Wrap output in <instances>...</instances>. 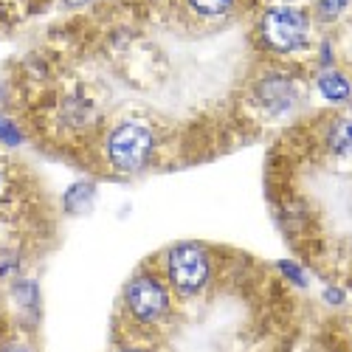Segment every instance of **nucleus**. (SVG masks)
Wrapping results in <instances>:
<instances>
[{"instance_id": "1", "label": "nucleus", "mask_w": 352, "mask_h": 352, "mask_svg": "<svg viewBox=\"0 0 352 352\" xmlns=\"http://www.w3.org/2000/svg\"><path fill=\"white\" fill-rule=\"evenodd\" d=\"M107 161L122 172H138L153 155V133L144 124L127 122L107 135Z\"/></svg>"}, {"instance_id": "2", "label": "nucleus", "mask_w": 352, "mask_h": 352, "mask_svg": "<svg viewBox=\"0 0 352 352\" xmlns=\"http://www.w3.org/2000/svg\"><path fill=\"white\" fill-rule=\"evenodd\" d=\"M169 282L181 296H195L203 290L209 279V254L197 243H181L175 245L166 256Z\"/></svg>"}, {"instance_id": "3", "label": "nucleus", "mask_w": 352, "mask_h": 352, "mask_svg": "<svg viewBox=\"0 0 352 352\" xmlns=\"http://www.w3.org/2000/svg\"><path fill=\"white\" fill-rule=\"evenodd\" d=\"M305 37H307V20L299 9L276 6V9H268L265 17H262V40L279 54L299 48Z\"/></svg>"}, {"instance_id": "4", "label": "nucleus", "mask_w": 352, "mask_h": 352, "mask_svg": "<svg viewBox=\"0 0 352 352\" xmlns=\"http://www.w3.org/2000/svg\"><path fill=\"white\" fill-rule=\"evenodd\" d=\"M124 299H127V307L135 318L141 321H158L166 307H169V296H166V287L161 285L158 276L153 274H141L135 276L127 290H124Z\"/></svg>"}, {"instance_id": "5", "label": "nucleus", "mask_w": 352, "mask_h": 352, "mask_svg": "<svg viewBox=\"0 0 352 352\" xmlns=\"http://www.w3.org/2000/svg\"><path fill=\"white\" fill-rule=\"evenodd\" d=\"M318 91L324 94L330 102H344V99H349L352 87H349V82H346L344 74H338V71H324V74L318 76Z\"/></svg>"}, {"instance_id": "6", "label": "nucleus", "mask_w": 352, "mask_h": 352, "mask_svg": "<svg viewBox=\"0 0 352 352\" xmlns=\"http://www.w3.org/2000/svg\"><path fill=\"white\" fill-rule=\"evenodd\" d=\"M259 96L262 102H268V104H290L293 102V87L287 79H279V76H271L259 85Z\"/></svg>"}, {"instance_id": "7", "label": "nucleus", "mask_w": 352, "mask_h": 352, "mask_svg": "<svg viewBox=\"0 0 352 352\" xmlns=\"http://www.w3.org/2000/svg\"><path fill=\"white\" fill-rule=\"evenodd\" d=\"M94 206V186L91 184H74L68 192H65V209L71 214H85L87 209Z\"/></svg>"}, {"instance_id": "8", "label": "nucleus", "mask_w": 352, "mask_h": 352, "mask_svg": "<svg viewBox=\"0 0 352 352\" xmlns=\"http://www.w3.org/2000/svg\"><path fill=\"white\" fill-rule=\"evenodd\" d=\"M327 141H330V150H333V153L349 155V153H352V122H346V119L336 122V124L330 127Z\"/></svg>"}, {"instance_id": "9", "label": "nucleus", "mask_w": 352, "mask_h": 352, "mask_svg": "<svg viewBox=\"0 0 352 352\" xmlns=\"http://www.w3.org/2000/svg\"><path fill=\"white\" fill-rule=\"evenodd\" d=\"M192 9L200 12V14H206V17H217V14H226L231 9L234 0H189Z\"/></svg>"}, {"instance_id": "10", "label": "nucleus", "mask_w": 352, "mask_h": 352, "mask_svg": "<svg viewBox=\"0 0 352 352\" xmlns=\"http://www.w3.org/2000/svg\"><path fill=\"white\" fill-rule=\"evenodd\" d=\"M0 141H3V144H9V146L20 144V133H17V127H14L12 122H6L3 116H0Z\"/></svg>"}, {"instance_id": "11", "label": "nucleus", "mask_w": 352, "mask_h": 352, "mask_svg": "<svg viewBox=\"0 0 352 352\" xmlns=\"http://www.w3.org/2000/svg\"><path fill=\"white\" fill-rule=\"evenodd\" d=\"M349 3V0H318V12H321V17H336L344 6Z\"/></svg>"}, {"instance_id": "12", "label": "nucleus", "mask_w": 352, "mask_h": 352, "mask_svg": "<svg viewBox=\"0 0 352 352\" xmlns=\"http://www.w3.org/2000/svg\"><path fill=\"white\" fill-rule=\"evenodd\" d=\"M0 352H32L28 346H23V344H9V346H3Z\"/></svg>"}, {"instance_id": "13", "label": "nucleus", "mask_w": 352, "mask_h": 352, "mask_svg": "<svg viewBox=\"0 0 352 352\" xmlns=\"http://www.w3.org/2000/svg\"><path fill=\"white\" fill-rule=\"evenodd\" d=\"M6 192V175H3V169H0V195Z\"/></svg>"}, {"instance_id": "14", "label": "nucleus", "mask_w": 352, "mask_h": 352, "mask_svg": "<svg viewBox=\"0 0 352 352\" xmlns=\"http://www.w3.org/2000/svg\"><path fill=\"white\" fill-rule=\"evenodd\" d=\"M327 299H330V302H341V293H336V290H330V293H327Z\"/></svg>"}, {"instance_id": "15", "label": "nucleus", "mask_w": 352, "mask_h": 352, "mask_svg": "<svg viewBox=\"0 0 352 352\" xmlns=\"http://www.w3.org/2000/svg\"><path fill=\"white\" fill-rule=\"evenodd\" d=\"M68 3H71V6H79V3H85V0H68Z\"/></svg>"}, {"instance_id": "16", "label": "nucleus", "mask_w": 352, "mask_h": 352, "mask_svg": "<svg viewBox=\"0 0 352 352\" xmlns=\"http://www.w3.org/2000/svg\"><path fill=\"white\" fill-rule=\"evenodd\" d=\"M124 352H144V349H124Z\"/></svg>"}]
</instances>
